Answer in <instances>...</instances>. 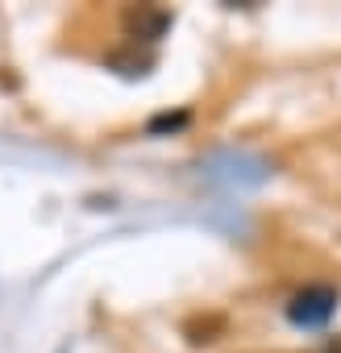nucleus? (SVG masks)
Here are the masks:
<instances>
[{"instance_id":"obj_1","label":"nucleus","mask_w":341,"mask_h":353,"mask_svg":"<svg viewBox=\"0 0 341 353\" xmlns=\"http://www.w3.org/2000/svg\"><path fill=\"white\" fill-rule=\"evenodd\" d=\"M333 312H337V291H333V287H304V291L287 303V316H291V324H300V328H320Z\"/></svg>"},{"instance_id":"obj_2","label":"nucleus","mask_w":341,"mask_h":353,"mask_svg":"<svg viewBox=\"0 0 341 353\" xmlns=\"http://www.w3.org/2000/svg\"><path fill=\"white\" fill-rule=\"evenodd\" d=\"M166 30H170V13H166V9L137 5V9L125 13V34H129L133 42H158Z\"/></svg>"},{"instance_id":"obj_3","label":"nucleus","mask_w":341,"mask_h":353,"mask_svg":"<svg viewBox=\"0 0 341 353\" xmlns=\"http://www.w3.org/2000/svg\"><path fill=\"white\" fill-rule=\"evenodd\" d=\"M184 121H188V117H158V121H154L150 129H154V133H158V129H179Z\"/></svg>"},{"instance_id":"obj_4","label":"nucleus","mask_w":341,"mask_h":353,"mask_svg":"<svg viewBox=\"0 0 341 353\" xmlns=\"http://www.w3.org/2000/svg\"><path fill=\"white\" fill-rule=\"evenodd\" d=\"M324 353H341V345H329V349H324Z\"/></svg>"}]
</instances>
